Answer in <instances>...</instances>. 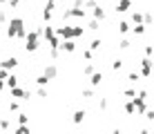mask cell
<instances>
[{
    "label": "cell",
    "instance_id": "obj_25",
    "mask_svg": "<svg viewBox=\"0 0 154 134\" xmlns=\"http://www.w3.org/2000/svg\"><path fill=\"white\" fill-rule=\"evenodd\" d=\"M125 98H134V96H136V87H130V89H125Z\"/></svg>",
    "mask_w": 154,
    "mask_h": 134
},
{
    "label": "cell",
    "instance_id": "obj_28",
    "mask_svg": "<svg viewBox=\"0 0 154 134\" xmlns=\"http://www.w3.org/2000/svg\"><path fill=\"white\" fill-rule=\"evenodd\" d=\"M119 47H121V49H130V47H132V42L127 40V38H123V40L119 42Z\"/></svg>",
    "mask_w": 154,
    "mask_h": 134
},
{
    "label": "cell",
    "instance_id": "obj_22",
    "mask_svg": "<svg viewBox=\"0 0 154 134\" xmlns=\"http://www.w3.org/2000/svg\"><path fill=\"white\" fill-rule=\"evenodd\" d=\"M89 29H92V31H98V27H100V20H96V18H94V20H89Z\"/></svg>",
    "mask_w": 154,
    "mask_h": 134
},
{
    "label": "cell",
    "instance_id": "obj_11",
    "mask_svg": "<svg viewBox=\"0 0 154 134\" xmlns=\"http://www.w3.org/2000/svg\"><path fill=\"white\" fill-rule=\"evenodd\" d=\"M14 85H18V76L9 72V76L5 78V87H14Z\"/></svg>",
    "mask_w": 154,
    "mask_h": 134
},
{
    "label": "cell",
    "instance_id": "obj_34",
    "mask_svg": "<svg viewBox=\"0 0 154 134\" xmlns=\"http://www.w3.org/2000/svg\"><path fill=\"white\" fill-rule=\"evenodd\" d=\"M83 98H94V89H83Z\"/></svg>",
    "mask_w": 154,
    "mask_h": 134
},
{
    "label": "cell",
    "instance_id": "obj_12",
    "mask_svg": "<svg viewBox=\"0 0 154 134\" xmlns=\"http://www.w3.org/2000/svg\"><path fill=\"white\" fill-rule=\"evenodd\" d=\"M130 29H132V34H134V36H143V34L147 31V27L143 25V23H139L136 27H130Z\"/></svg>",
    "mask_w": 154,
    "mask_h": 134
},
{
    "label": "cell",
    "instance_id": "obj_9",
    "mask_svg": "<svg viewBox=\"0 0 154 134\" xmlns=\"http://www.w3.org/2000/svg\"><path fill=\"white\" fill-rule=\"evenodd\" d=\"M132 7V0H119L116 2V11H127Z\"/></svg>",
    "mask_w": 154,
    "mask_h": 134
},
{
    "label": "cell",
    "instance_id": "obj_17",
    "mask_svg": "<svg viewBox=\"0 0 154 134\" xmlns=\"http://www.w3.org/2000/svg\"><path fill=\"white\" fill-rule=\"evenodd\" d=\"M125 112H127V114H136V112H134V103H132V98H127V103H125Z\"/></svg>",
    "mask_w": 154,
    "mask_h": 134
},
{
    "label": "cell",
    "instance_id": "obj_23",
    "mask_svg": "<svg viewBox=\"0 0 154 134\" xmlns=\"http://www.w3.org/2000/svg\"><path fill=\"white\" fill-rule=\"evenodd\" d=\"M100 45H103V42H100V38H94V40H92V45H89V49L96 51V49H100Z\"/></svg>",
    "mask_w": 154,
    "mask_h": 134
},
{
    "label": "cell",
    "instance_id": "obj_6",
    "mask_svg": "<svg viewBox=\"0 0 154 134\" xmlns=\"http://www.w3.org/2000/svg\"><path fill=\"white\" fill-rule=\"evenodd\" d=\"M11 89V98H27L29 101V96H31V92H27V89H23V87H18V85H14V87H9Z\"/></svg>",
    "mask_w": 154,
    "mask_h": 134
},
{
    "label": "cell",
    "instance_id": "obj_21",
    "mask_svg": "<svg viewBox=\"0 0 154 134\" xmlns=\"http://www.w3.org/2000/svg\"><path fill=\"white\" fill-rule=\"evenodd\" d=\"M36 96H38V98H47V89H45V85H40V87L36 89Z\"/></svg>",
    "mask_w": 154,
    "mask_h": 134
},
{
    "label": "cell",
    "instance_id": "obj_31",
    "mask_svg": "<svg viewBox=\"0 0 154 134\" xmlns=\"http://www.w3.org/2000/svg\"><path fill=\"white\" fill-rule=\"evenodd\" d=\"M7 110H9V112H18V110H20V105L16 103V101H11V103L7 105Z\"/></svg>",
    "mask_w": 154,
    "mask_h": 134
},
{
    "label": "cell",
    "instance_id": "obj_36",
    "mask_svg": "<svg viewBox=\"0 0 154 134\" xmlns=\"http://www.w3.org/2000/svg\"><path fill=\"white\" fill-rule=\"evenodd\" d=\"M47 5H49V7H54V9H56V5H58V0H47Z\"/></svg>",
    "mask_w": 154,
    "mask_h": 134
},
{
    "label": "cell",
    "instance_id": "obj_2",
    "mask_svg": "<svg viewBox=\"0 0 154 134\" xmlns=\"http://www.w3.org/2000/svg\"><path fill=\"white\" fill-rule=\"evenodd\" d=\"M38 47H40V27L31 29L29 34H25V51L34 54V51H38Z\"/></svg>",
    "mask_w": 154,
    "mask_h": 134
},
{
    "label": "cell",
    "instance_id": "obj_30",
    "mask_svg": "<svg viewBox=\"0 0 154 134\" xmlns=\"http://www.w3.org/2000/svg\"><path fill=\"white\" fill-rule=\"evenodd\" d=\"M36 83H38V85H47V83H49V78H47L45 74H40V76L36 78Z\"/></svg>",
    "mask_w": 154,
    "mask_h": 134
},
{
    "label": "cell",
    "instance_id": "obj_14",
    "mask_svg": "<svg viewBox=\"0 0 154 134\" xmlns=\"http://www.w3.org/2000/svg\"><path fill=\"white\" fill-rule=\"evenodd\" d=\"M139 80H141V74H139V72H130V74H127V83L139 85Z\"/></svg>",
    "mask_w": 154,
    "mask_h": 134
},
{
    "label": "cell",
    "instance_id": "obj_26",
    "mask_svg": "<svg viewBox=\"0 0 154 134\" xmlns=\"http://www.w3.org/2000/svg\"><path fill=\"white\" fill-rule=\"evenodd\" d=\"M7 18H9L7 9H0V25H5V23H7Z\"/></svg>",
    "mask_w": 154,
    "mask_h": 134
},
{
    "label": "cell",
    "instance_id": "obj_7",
    "mask_svg": "<svg viewBox=\"0 0 154 134\" xmlns=\"http://www.w3.org/2000/svg\"><path fill=\"white\" fill-rule=\"evenodd\" d=\"M0 67H5L7 72H14V69L18 67V58H16V56H9V58H5V61L0 63Z\"/></svg>",
    "mask_w": 154,
    "mask_h": 134
},
{
    "label": "cell",
    "instance_id": "obj_18",
    "mask_svg": "<svg viewBox=\"0 0 154 134\" xmlns=\"http://www.w3.org/2000/svg\"><path fill=\"white\" fill-rule=\"evenodd\" d=\"M132 23H134V25L143 23V14H141V11H134V14H132Z\"/></svg>",
    "mask_w": 154,
    "mask_h": 134
},
{
    "label": "cell",
    "instance_id": "obj_16",
    "mask_svg": "<svg viewBox=\"0 0 154 134\" xmlns=\"http://www.w3.org/2000/svg\"><path fill=\"white\" fill-rule=\"evenodd\" d=\"M119 31L121 34H127V31H130V23H127V20H121L119 23Z\"/></svg>",
    "mask_w": 154,
    "mask_h": 134
},
{
    "label": "cell",
    "instance_id": "obj_37",
    "mask_svg": "<svg viewBox=\"0 0 154 134\" xmlns=\"http://www.w3.org/2000/svg\"><path fill=\"white\" fill-rule=\"evenodd\" d=\"M5 2H7V0H0V5H5Z\"/></svg>",
    "mask_w": 154,
    "mask_h": 134
},
{
    "label": "cell",
    "instance_id": "obj_29",
    "mask_svg": "<svg viewBox=\"0 0 154 134\" xmlns=\"http://www.w3.org/2000/svg\"><path fill=\"white\" fill-rule=\"evenodd\" d=\"M83 58H85V61H92V58H94V51H92V49H83Z\"/></svg>",
    "mask_w": 154,
    "mask_h": 134
},
{
    "label": "cell",
    "instance_id": "obj_8",
    "mask_svg": "<svg viewBox=\"0 0 154 134\" xmlns=\"http://www.w3.org/2000/svg\"><path fill=\"white\" fill-rule=\"evenodd\" d=\"M89 83H92V87H98L103 83V72H92L89 74Z\"/></svg>",
    "mask_w": 154,
    "mask_h": 134
},
{
    "label": "cell",
    "instance_id": "obj_3",
    "mask_svg": "<svg viewBox=\"0 0 154 134\" xmlns=\"http://www.w3.org/2000/svg\"><path fill=\"white\" fill-rule=\"evenodd\" d=\"M58 49H60V51H67V54H74V51H76V38L60 40V42H58Z\"/></svg>",
    "mask_w": 154,
    "mask_h": 134
},
{
    "label": "cell",
    "instance_id": "obj_20",
    "mask_svg": "<svg viewBox=\"0 0 154 134\" xmlns=\"http://www.w3.org/2000/svg\"><path fill=\"white\" fill-rule=\"evenodd\" d=\"M112 69H114V72H121V69H123V61H121V58H116V61L112 63Z\"/></svg>",
    "mask_w": 154,
    "mask_h": 134
},
{
    "label": "cell",
    "instance_id": "obj_1",
    "mask_svg": "<svg viewBox=\"0 0 154 134\" xmlns=\"http://www.w3.org/2000/svg\"><path fill=\"white\" fill-rule=\"evenodd\" d=\"M25 34H27V27H25V20L23 18H11L7 23V36L9 38H25Z\"/></svg>",
    "mask_w": 154,
    "mask_h": 134
},
{
    "label": "cell",
    "instance_id": "obj_19",
    "mask_svg": "<svg viewBox=\"0 0 154 134\" xmlns=\"http://www.w3.org/2000/svg\"><path fill=\"white\" fill-rule=\"evenodd\" d=\"M0 130H2V132L9 130V119H7V116H2V119H0Z\"/></svg>",
    "mask_w": 154,
    "mask_h": 134
},
{
    "label": "cell",
    "instance_id": "obj_33",
    "mask_svg": "<svg viewBox=\"0 0 154 134\" xmlns=\"http://www.w3.org/2000/svg\"><path fill=\"white\" fill-rule=\"evenodd\" d=\"M7 7H9V9H16V7H20V0H7Z\"/></svg>",
    "mask_w": 154,
    "mask_h": 134
},
{
    "label": "cell",
    "instance_id": "obj_15",
    "mask_svg": "<svg viewBox=\"0 0 154 134\" xmlns=\"http://www.w3.org/2000/svg\"><path fill=\"white\" fill-rule=\"evenodd\" d=\"M51 9L54 7H49V5H45V9H42V20H45V23L51 20Z\"/></svg>",
    "mask_w": 154,
    "mask_h": 134
},
{
    "label": "cell",
    "instance_id": "obj_35",
    "mask_svg": "<svg viewBox=\"0 0 154 134\" xmlns=\"http://www.w3.org/2000/svg\"><path fill=\"white\" fill-rule=\"evenodd\" d=\"M152 51H154L152 45H145V56H152Z\"/></svg>",
    "mask_w": 154,
    "mask_h": 134
},
{
    "label": "cell",
    "instance_id": "obj_10",
    "mask_svg": "<svg viewBox=\"0 0 154 134\" xmlns=\"http://www.w3.org/2000/svg\"><path fill=\"white\" fill-rule=\"evenodd\" d=\"M92 9H94L92 14H94V18H96V20H105V9L100 7V5H96V7H92Z\"/></svg>",
    "mask_w": 154,
    "mask_h": 134
},
{
    "label": "cell",
    "instance_id": "obj_27",
    "mask_svg": "<svg viewBox=\"0 0 154 134\" xmlns=\"http://www.w3.org/2000/svg\"><path fill=\"white\" fill-rule=\"evenodd\" d=\"M92 72H96V67H94L92 63H89V65H85V69H83V74H85V76H89Z\"/></svg>",
    "mask_w": 154,
    "mask_h": 134
},
{
    "label": "cell",
    "instance_id": "obj_5",
    "mask_svg": "<svg viewBox=\"0 0 154 134\" xmlns=\"http://www.w3.org/2000/svg\"><path fill=\"white\" fill-rule=\"evenodd\" d=\"M42 74H45L49 80H54L58 76V65H56V63H47V65L42 67Z\"/></svg>",
    "mask_w": 154,
    "mask_h": 134
},
{
    "label": "cell",
    "instance_id": "obj_13",
    "mask_svg": "<svg viewBox=\"0 0 154 134\" xmlns=\"http://www.w3.org/2000/svg\"><path fill=\"white\" fill-rule=\"evenodd\" d=\"M85 116H87V112H85V110H76V112H74V123H76V125H78V123H83Z\"/></svg>",
    "mask_w": 154,
    "mask_h": 134
},
{
    "label": "cell",
    "instance_id": "obj_4",
    "mask_svg": "<svg viewBox=\"0 0 154 134\" xmlns=\"http://www.w3.org/2000/svg\"><path fill=\"white\" fill-rule=\"evenodd\" d=\"M150 74H152V61H150V56H145L141 61V78H150Z\"/></svg>",
    "mask_w": 154,
    "mask_h": 134
},
{
    "label": "cell",
    "instance_id": "obj_24",
    "mask_svg": "<svg viewBox=\"0 0 154 134\" xmlns=\"http://www.w3.org/2000/svg\"><path fill=\"white\" fill-rule=\"evenodd\" d=\"M16 119H18V123H20V125H23V123H29V116L25 114V112H20V114L16 116Z\"/></svg>",
    "mask_w": 154,
    "mask_h": 134
},
{
    "label": "cell",
    "instance_id": "obj_32",
    "mask_svg": "<svg viewBox=\"0 0 154 134\" xmlns=\"http://www.w3.org/2000/svg\"><path fill=\"white\" fill-rule=\"evenodd\" d=\"M143 25H145V27L152 25V16H150V14H143Z\"/></svg>",
    "mask_w": 154,
    "mask_h": 134
}]
</instances>
